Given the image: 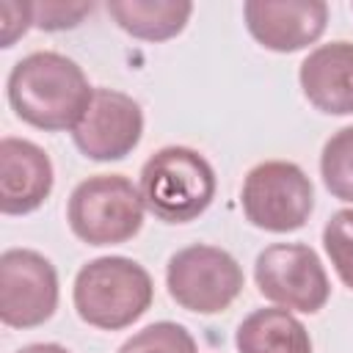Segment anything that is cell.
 Segmentation results:
<instances>
[{
    "instance_id": "cell-4",
    "label": "cell",
    "mask_w": 353,
    "mask_h": 353,
    "mask_svg": "<svg viewBox=\"0 0 353 353\" xmlns=\"http://www.w3.org/2000/svg\"><path fill=\"white\" fill-rule=\"evenodd\" d=\"M143 207L132 179L124 174H94L72 190L66 221L74 237L88 245H119L141 232Z\"/></svg>"
},
{
    "instance_id": "cell-2",
    "label": "cell",
    "mask_w": 353,
    "mask_h": 353,
    "mask_svg": "<svg viewBox=\"0 0 353 353\" xmlns=\"http://www.w3.org/2000/svg\"><path fill=\"white\" fill-rule=\"evenodd\" d=\"M154 298L152 276L130 256H99L85 262L72 287L77 317L102 331H119L146 314Z\"/></svg>"
},
{
    "instance_id": "cell-5",
    "label": "cell",
    "mask_w": 353,
    "mask_h": 353,
    "mask_svg": "<svg viewBox=\"0 0 353 353\" xmlns=\"http://www.w3.org/2000/svg\"><path fill=\"white\" fill-rule=\"evenodd\" d=\"M243 268L218 245L196 243L171 254L165 265L168 295L188 312L218 314L229 309L243 292Z\"/></svg>"
},
{
    "instance_id": "cell-3",
    "label": "cell",
    "mask_w": 353,
    "mask_h": 353,
    "mask_svg": "<svg viewBox=\"0 0 353 353\" xmlns=\"http://www.w3.org/2000/svg\"><path fill=\"white\" fill-rule=\"evenodd\" d=\"M215 171L190 146H163L141 168V196L146 210L163 223H188L215 199Z\"/></svg>"
},
{
    "instance_id": "cell-8",
    "label": "cell",
    "mask_w": 353,
    "mask_h": 353,
    "mask_svg": "<svg viewBox=\"0 0 353 353\" xmlns=\"http://www.w3.org/2000/svg\"><path fill=\"white\" fill-rule=\"evenodd\" d=\"M58 309V273L33 248L0 254V320L11 328H36Z\"/></svg>"
},
{
    "instance_id": "cell-16",
    "label": "cell",
    "mask_w": 353,
    "mask_h": 353,
    "mask_svg": "<svg viewBox=\"0 0 353 353\" xmlns=\"http://www.w3.org/2000/svg\"><path fill=\"white\" fill-rule=\"evenodd\" d=\"M119 353H199V350H196V339L185 325L160 320L132 334L119 347Z\"/></svg>"
},
{
    "instance_id": "cell-18",
    "label": "cell",
    "mask_w": 353,
    "mask_h": 353,
    "mask_svg": "<svg viewBox=\"0 0 353 353\" xmlns=\"http://www.w3.org/2000/svg\"><path fill=\"white\" fill-rule=\"evenodd\" d=\"M91 3H33V25L41 30H66L80 25Z\"/></svg>"
},
{
    "instance_id": "cell-15",
    "label": "cell",
    "mask_w": 353,
    "mask_h": 353,
    "mask_svg": "<svg viewBox=\"0 0 353 353\" xmlns=\"http://www.w3.org/2000/svg\"><path fill=\"white\" fill-rule=\"evenodd\" d=\"M320 174L328 193L339 201H353V124L336 130L320 154Z\"/></svg>"
},
{
    "instance_id": "cell-20",
    "label": "cell",
    "mask_w": 353,
    "mask_h": 353,
    "mask_svg": "<svg viewBox=\"0 0 353 353\" xmlns=\"http://www.w3.org/2000/svg\"><path fill=\"white\" fill-rule=\"evenodd\" d=\"M17 353H69V350L63 345H55V342H33V345L19 347Z\"/></svg>"
},
{
    "instance_id": "cell-17",
    "label": "cell",
    "mask_w": 353,
    "mask_h": 353,
    "mask_svg": "<svg viewBox=\"0 0 353 353\" xmlns=\"http://www.w3.org/2000/svg\"><path fill=\"white\" fill-rule=\"evenodd\" d=\"M323 248L342 279L353 290V210H339L323 226Z\"/></svg>"
},
{
    "instance_id": "cell-13",
    "label": "cell",
    "mask_w": 353,
    "mask_h": 353,
    "mask_svg": "<svg viewBox=\"0 0 353 353\" xmlns=\"http://www.w3.org/2000/svg\"><path fill=\"white\" fill-rule=\"evenodd\" d=\"M237 353H312L306 325L290 309H256L251 312L237 334Z\"/></svg>"
},
{
    "instance_id": "cell-7",
    "label": "cell",
    "mask_w": 353,
    "mask_h": 353,
    "mask_svg": "<svg viewBox=\"0 0 353 353\" xmlns=\"http://www.w3.org/2000/svg\"><path fill=\"white\" fill-rule=\"evenodd\" d=\"M254 281L262 298L306 314L320 312L331 295L320 256L303 243H273L259 251L254 262Z\"/></svg>"
},
{
    "instance_id": "cell-9",
    "label": "cell",
    "mask_w": 353,
    "mask_h": 353,
    "mask_svg": "<svg viewBox=\"0 0 353 353\" xmlns=\"http://www.w3.org/2000/svg\"><path fill=\"white\" fill-rule=\"evenodd\" d=\"M143 135L141 105L116 88H94L91 102L72 130L74 146L88 160H121L127 157Z\"/></svg>"
},
{
    "instance_id": "cell-1",
    "label": "cell",
    "mask_w": 353,
    "mask_h": 353,
    "mask_svg": "<svg viewBox=\"0 0 353 353\" xmlns=\"http://www.w3.org/2000/svg\"><path fill=\"white\" fill-rule=\"evenodd\" d=\"M94 88L85 72L55 50H36L14 63L8 102L14 113L39 130H74Z\"/></svg>"
},
{
    "instance_id": "cell-12",
    "label": "cell",
    "mask_w": 353,
    "mask_h": 353,
    "mask_svg": "<svg viewBox=\"0 0 353 353\" xmlns=\"http://www.w3.org/2000/svg\"><path fill=\"white\" fill-rule=\"evenodd\" d=\"M298 80L303 97L323 113H353V41H328L314 47L301 69Z\"/></svg>"
},
{
    "instance_id": "cell-19",
    "label": "cell",
    "mask_w": 353,
    "mask_h": 353,
    "mask_svg": "<svg viewBox=\"0 0 353 353\" xmlns=\"http://www.w3.org/2000/svg\"><path fill=\"white\" fill-rule=\"evenodd\" d=\"M30 25H33V3L0 0V33H3V47H11Z\"/></svg>"
},
{
    "instance_id": "cell-6",
    "label": "cell",
    "mask_w": 353,
    "mask_h": 353,
    "mask_svg": "<svg viewBox=\"0 0 353 353\" xmlns=\"http://www.w3.org/2000/svg\"><path fill=\"white\" fill-rule=\"evenodd\" d=\"M243 212L265 232H295L314 210V188L306 171L290 160H265L245 174Z\"/></svg>"
},
{
    "instance_id": "cell-10",
    "label": "cell",
    "mask_w": 353,
    "mask_h": 353,
    "mask_svg": "<svg viewBox=\"0 0 353 353\" xmlns=\"http://www.w3.org/2000/svg\"><path fill=\"white\" fill-rule=\"evenodd\" d=\"M243 14L248 33L273 52H295L314 44L328 22L323 0H248Z\"/></svg>"
},
{
    "instance_id": "cell-11",
    "label": "cell",
    "mask_w": 353,
    "mask_h": 353,
    "mask_svg": "<svg viewBox=\"0 0 353 353\" xmlns=\"http://www.w3.org/2000/svg\"><path fill=\"white\" fill-rule=\"evenodd\" d=\"M50 154L25 138L6 135L0 141V212L28 215L39 210L52 193Z\"/></svg>"
},
{
    "instance_id": "cell-14",
    "label": "cell",
    "mask_w": 353,
    "mask_h": 353,
    "mask_svg": "<svg viewBox=\"0 0 353 353\" xmlns=\"http://www.w3.org/2000/svg\"><path fill=\"white\" fill-rule=\"evenodd\" d=\"M108 14L121 30L143 41H165L188 25L193 3L188 0H110Z\"/></svg>"
}]
</instances>
